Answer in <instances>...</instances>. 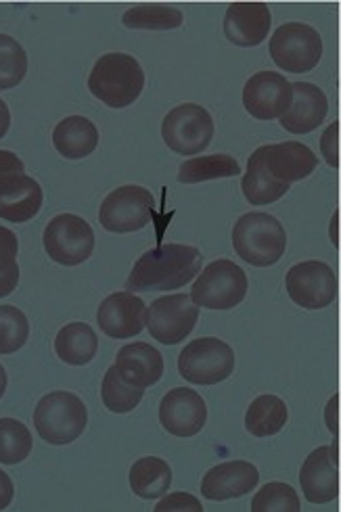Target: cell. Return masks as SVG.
I'll use <instances>...</instances> for the list:
<instances>
[{"instance_id": "6da1fadb", "label": "cell", "mask_w": 341, "mask_h": 512, "mask_svg": "<svg viewBox=\"0 0 341 512\" xmlns=\"http://www.w3.org/2000/svg\"><path fill=\"white\" fill-rule=\"evenodd\" d=\"M201 253L191 245L168 243L143 253L134 264L128 291H172L189 285L201 270Z\"/></svg>"}, {"instance_id": "7a4b0ae2", "label": "cell", "mask_w": 341, "mask_h": 512, "mask_svg": "<svg viewBox=\"0 0 341 512\" xmlns=\"http://www.w3.org/2000/svg\"><path fill=\"white\" fill-rule=\"evenodd\" d=\"M145 72L126 53L103 55L88 76V90L111 109H124L141 97Z\"/></svg>"}, {"instance_id": "3957f363", "label": "cell", "mask_w": 341, "mask_h": 512, "mask_svg": "<svg viewBox=\"0 0 341 512\" xmlns=\"http://www.w3.org/2000/svg\"><path fill=\"white\" fill-rule=\"evenodd\" d=\"M233 245L239 258L256 268L277 264L287 249L283 224L270 214H245L233 228Z\"/></svg>"}, {"instance_id": "277c9868", "label": "cell", "mask_w": 341, "mask_h": 512, "mask_svg": "<svg viewBox=\"0 0 341 512\" xmlns=\"http://www.w3.org/2000/svg\"><path fill=\"white\" fill-rule=\"evenodd\" d=\"M86 423V406L70 391H51L34 410V427L51 446L72 444L84 433Z\"/></svg>"}, {"instance_id": "5b68a950", "label": "cell", "mask_w": 341, "mask_h": 512, "mask_svg": "<svg viewBox=\"0 0 341 512\" xmlns=\"http://www.w3.org/2000/svg\"><path fill=\"white\" fill-rule=\"evenodd\" d=\"M235 370V352L216 337L191 341L178 356L180 377L193 385H218Z\"/></svg>"}, {"instance_id": "8992f818", "label": "cell", "mask_w": 341, "mask_h": 512, "mask_svg": "<svg viewBox=\"0 0 341 512\" xmlns=\"http://www.w3.org/2000/svg\"><path fill=\"white\" fill-rule=\"evenodd\" d=\"M270 57L289 74H306L323 57V38L306 23H283L270 38Z\"/></svg>"}, {"instance_id": "52a82bcc", "label": "cell", "mask_w": 341, "mask_h": 512, "mask_svg": "<svg viewBox=\"0 0 341 512\" xmlns=\"http://www.w3.org/2000/svg\"><path fill=\"white\" fill-rule=\"evenodd\" d=\"M247 293V276L231 260L212 262L199 274L191 299L195 306L208 310H231L239 306Z\"/></svg>"}, {"instance_id": "ba28073f", "label": "cell", "mask_w": 341, "mask_h": 512, "mask_svg": "<svg viewBox=\"0 0 341 512\" xmlns=\"http://www.w3.org/2000/svg\"><path fill=\"white\" fill-rule=\"evenodd\" d=\"M164 143L178 155L206 151L214 138V120L206 107L185 103L174 107L162 124Z\"/></svg>"}, {"instance_id": "9c48e42d", "label": "cell", "mask_w": 341, "mask_h": 512, "mask_svg": "<svg viewBox=\"0 0 341 512\" xmlns=\"http://www.w3.org/2000/svg\"><path fill=\"white\" fill-rule=\"evenodd\" d=\"M42 243L53 262L61 266H78L93 255L95 232L84 218L61 214L44 228Z\"/></svg>"}, {"instance_id": "30bf717a", "label": "cell", "mask_w": 341, "mask_h": 512, "mask_svg": "<svg viewBox=\"0 0 341 512\" xmlns=\"http://www.w3.org/2000/svg\"><path fill=\"white\" fill-rule=\"evenodd\" d=\"M197 318L199 306H195L191 295H168L155 299L147 308V329L155 341L176 345L193 333Z\"/></svg>"}, {"instance_id": "8fae6325", "label": "cell", "mask_w": 341, "mask_h": 512, "mask_svg": "<svg viewBox=\"0 0 341 512\" xmlns=\"http://www.w3.org/2000/svg\"><path fill=\"white\" fill-rule=\"evenodd\" d=\"M153 218V195L143 186H120L101 203L99 220L109 232H134L145 228Z\"/></svg>"}, {"instance_id": "7c38bea8", "label": "cell", "mask_w": 341, "mask_h": 512, "mask_svg": "<svg viewBox=\"0 0 341 512\" xmlns=\"http://www.w3.org/2000/svg\"><path fill=\"white\" fill-rule=\"evenodd\" d=\"M285 285L289 297L306 310L327 308L337 297V276L325 262L295 264L285 276Z\"/></svg>"}, {"instance_id": "4fadbf2b", "label": "cell", "mask_w": 341, "mask_h": 512, "mask_svg": "<svg viewBox=\"0 0 341 512\" xmlns=\"http://www.w3.org/2000/svg\"><path fill=\"white\" fill-rule=\"evenodd\" d=\"M291 82L277 72H258L243 88V107L256 120L283 118L291 105Z\"/></svg>"}, {"instance_id": "5bb4252c", "label": "cell", "mask_w": 341, "mask_h": 512, "mask_svg": "<svg viewBox=\"0 0 341 512\" xmlns=\"http://www.w3.org/2000/svg\"><path fill=\"white\" fill-rule=\"evenodd\" d=\"M159 421L170 435L193 437L206 427L208 406L197 391L176 387L168 391L159 404Z\"/></svg>"}, {"instance_id": "9a60e30c", "label": "cell", "mask_w": 341, "mask_h": 512, "mask_svg": "<svg viewBox=\"0 0 341 512\" xmlns=\"http://www.w3.org/2000/svg\"><path fill=\"white\" fill-rule=\"evenodd\" d=\"M97 322L107 337L130 339L145 329L147 306L141 297L128 291L113 293L101 304L97 312Z\"/></svg>"}, {"instance_id": "2e32d148", "label": "cell", "mask_w": 341, "mask_h": 512, "mask_svg": "<svg viewBox=\"0 0 341 512\" xmlns=\"http://www.w3.org/2000/svg\"><path fill=\"white\" fill-rule=\"evenodd\" d=\"M302 492L312 504H327L339 494L337 446H323L310 452L300 471Z\"/></svg>"}, {"instance_id": "e0dca14e", "label": "cell", "mask_w": 341, "mask_h": 512, "mask_svg": "<svg viewBox=\"0 0 341 512\" xmlns=\"http://www.w3.org/2000/svg\"><path fill=\"white\" fill-rule=\"evenodd\" d=\"M291 105L285 111L281 126L291 134H308L321 126L327 118L329 101L325 92L310 82L291 84Z\"/></svg>"}, {"instance_id": "ac0fdd59", "label": "cell", "mask_w": 341, "mask_h": 512, "mask_svg": "<svg viewBox=\"0 0 341 512\" xmlns=\"http://www.w3.org/2000/svg\"><path fill=\"white\" fill-rule=\"evenodd\" d=\"M260 481V473L252 462L233 460L210 469L201 481V494L208 500H231L241 498L254 490Z\"/></svg>"}, {"instance_id": "d6986e66", "label": "cell", "mask_w": 341, "mask_h": 512, "mask_svg": "<svg viewBox=\"0 0 341 512\" xmlns=\"http://www.w3.org/2000/svg\"><path fill=\"white\" fill-rule=\"evenodd\" d=\"M260 157L266 172L275 178L277 182H298L302 178H308L316 166L318 159L310 147L302 143H279V145H266L260 147Z\"/></svg>"}, {"instance_id": "ffe728a7", "label": "cell", "mask_w": 341, "mask_h": 512, "mask_svg": "<svg viewBox=\"0 0 341 512\" xmlns=\"http://www.w3.org/2000/svg\"><path fill=\"white\" fill-rule=\"evenodd\" d=\"M270 9L264 3H233L224 15V34L237 46H258L270 30Z\"/></svg>"}, {"instance_id": "44dd1931", "label": "cell", "mask_w": 341, "mask_h": 512, "mask_svg": "<svg viewBox=\"0 0 341 512\" xmlns=\"http://www.w3.org/2000/svg\"><path fill=\"white\" fill-rule=\"evenodd\" d=\"M118 375L132 387L147 389L164 375V358L149 343L136 341L124 345L116 358Z\"/></svg>"}, {"instance_id": "7402d4cb", "label": "cell", "mask_w": 341, "mask_h": 512, "mask_svg": "<svg viewBox=\"0 0 341 512\" xmlns=\"http://www.w3.org/2000/svg\"><path fill=\"white\" fill-rule=\"evenodd\" d=\"M44 195L40 184L26 176L17 174L0 182V218L21 224L32 220L42 207Z\"/></svg>"}, {"instance_id": "603a6c76", "label": "cell", "mask_w": 341, "mask_h": 512, "mask_svg": "<svg viewBox=\"0 0 341 512\" xmlns=\"http://www.w3.org/2000/svg\"><path fill=\"white\" fill-rule=\"evenodd\" d=\"M53 143L63 157L82 159L97 149L99 130L82 115H72V118H65L57 124L53 132Z\"/></svg>"}, {"instance_id": "cb8c5ba5", "label": "cell", "mask_w": 341, "mask_h": 512, "mask_svg": "<svg viewBox=\"0 0 341 512\" xmlns=\"http://www.w3.org/2000/svg\"><path fill=\"white\" fill-rule=\"evenodd\" d=\"M57 356L70 366H84L99 352L97 333L84 322H72L63 327L55 339Z\"/></svg>"}, {"instance_id": "d4e9b609", "label": "cell", "mask_w": 341, "mask_h": 512, "mask_svg": "<svg viewBox=\"0 0 341 512\" xmlns=\"http://www.w3.org/2000/svg\"><path fill=\"white\" fill-rule=\"evenodd\" d=\"M172 485V469L162 458L147 456L134 462L130 469V487L132 492L143 500L162 498Z\"/></svg>"}, {"instance_id": "484cf974", "label": "cell", "mask_w": 341, "mask_h": 512, "mask_svg": "<svg viewBox=\"0 0 341 512\" xmlns=\"http://www.w3.org/2000/svg\"><path fill=\"white\" fill-rule=\"evenodd\" d=\"M243 195L245 199L252 203V205H268V203H275L279 201L287 191L291 184L285 182H277L272 178L264 164H262V157L260 151L256 149L252 153V157L247 159V172L243 176Z\"/></svg>"}, {"instance_id": "4316f807", "label": "cell", "mask_w": 341, "mask_h": 512, "mask_svg": "<svg viewBox=\"0 0 341 512\" xmlns=\"http://www.w3.org/2000/svg\"><path fill=\"white\" fill-rule=\"evenodd\" d=\"M287 406L277 395H260L247 408L245 429L254 437L277 435L287 423Z\"/></svg>"}, {"instance_id": "83f0119b", "label": "cell", "mask_w": 341, "mask_h": 512, "mask_svg": "<svg viewBox=\"0 0 341 512\" xmlns=\"http://www.w3.org/2000/svg\"><path fill=\"white\" fill-rule=\"evenodd\" d=\"M241 166L237 159L231 155H203L185 161L178 170V182L183 184H197L206 180H218V178H231L239 176Z\"/></svg>"}, {"instance_id": "f1b7e54d", "label": "cell", "mask_w": 341, "mask_h": 512, "mask_svg": "<svg viewBox=\"0 0 341 512\" xmlns=\"http://www.w3.org/2000/svg\"><path fill=\"white\" fill-rule=\"evenodd\" d=\"M122 21L132 30H174L183 26V13L170 5H136Z\"/></svg>"}, {"instance_id": "f546056e", "label": "cell", "mask_w": 341, "mask_h": 512, "mask_svg": "<svg viewBox=\"0 0 341 512\" xmlns=\"http://www.w3.org/2000/svg\"><path fill=\"white\" fill-rule=\"evenodd\" d=\"M145 389L128 385L120 375L116 366H111L105 372V379L101 385V398L107 410L116 414H126L141 404Z\"/></svg>"}, {"instance_id": "4dcf8cb0", "label": "cell", "mask_w": 341, "mask_h": 512, "mask_svg": "<svg viewBox=\"0 0 341 512\" xmlns=\"http://www.w3.org/2000/svg\"><path fill=\"white\" fill-rule=\"evenodd\" d=\"M32 452L30 429L15 418H0V462H24Z\"/></svg>"}, {"instance_id": "1f68e13d", "label": "cell", "mask_w": 341, "mask_h": 512, "mask_svg": "<svg viewBox=\"0 0 341 512\" xmlns=\"http://www.w3.org/2000/svg\"><path fill=\"white\" fill-rule=\"evenodd\" d=\"M28 74V55L15 38L0 34V90L21 84Z\"/></svg>"}, {"instance_id": "d6a6232c", "label": "cell", "mask_w": 341, "mask_h": 512, "mask_svg": "<svg viewBox=\"0 0 341 512\" xmlns=\"http://www.w3.org/2000/svg\"><path fill=\"white\" fill-rule=\"evenodd\" d=\"M30 337V322L15 306H0V354H15Z\"/></svg>"}, {"instance_id": "836d02e7", "label": "cell", "mask_w": 341, "mask_h": 512, "mask_svg": "<svg viewBox=\"0 0 341 512\" xmlns=\"http://www.w3.org/2000/svg\"><path fill=\"white\" fill-rule=\"evenodd\" d=\"M302 504L298 492L287 483H268L254 496L252 510L254 512H300Z\"/></svg>"}, {"instance_id": "e575fe53", "label": "cell", "mask_w": 341, "mask_h": 512, "mask_svg": "<svg viewBox=\"0 0 341 512\" xmlns=\"http://www.w3.org/2000/svg\"><path fill=\"white\" fill-rule=\"evenodd\" d=\"M155 510L157 512H170V510H178V512H187V510H193V512H201L203 510V506H201V502L195 498V496H191V494H185V492H176V494H170V496H166L162 502H159L157 506H155Z\"/></svg>"}, {"instance_id": "d590c367", "label": "cell", "mask_w": 341, "mask_h": 512, "mask_svg": "<svg viewBox=\"0 0 341 512\" xmlns=\"http://www.w3.org/2000/svg\"><path fill=\"white\" fill-rule=\"evenodd\" d=\"M17 253H19V243H17L15 232L0 226V270L15 266Z\"/></svg>"}, {"instance_id": "8d00e7d4", "label": "cell", "mask_w": 341, "mask_h": 512, "mask_svg": "<svg viewBox=\"0 0 341 512\" xmlns=\"http://www.w3.org/2000/svg\"><path fill=\"white\" fill-rule=\"evenodd\" d=\"M24 170H26L24 161H21L15 153L0 151V182H5L7 178L17 174H24Z\"/></svg>"}, {"instance_id": "74e56055", "label": "cell", "mask_w": 341, "mask_h": 512, "mask_svg": "<svg viewBox=\"0 0 341 512\" xmlns=\"http://www.w3.org/2000/svg\"><path fill=\"white\" fill-rule=\"evenodd\" d=\"M337 130H339V126L335 122L327 128L325 138H323V155L331 168H337V164H339L337 161Z\"/></svg>"}, {"instance_id": "f35d334b", "label": "cell", "mask_w": 341, "mask_h": 512, "mask_svg": "<svg viewBox=\"0 0 341 512\" xmlns=\"http://www.w3.org/2000/svg\"><path fill=\"white\" fill-rule=\"evenodd\" d=\"M19 283V266H11L7 270H0V297H7L17 289Z\"/></svg>"}, {"instance_id": "ab89813d", "label": "cell", "mask_w": 341, "mask_h": 512, "mask_svg": "<svg viewBox=\"0 0 341 512\" xmlns=\"http://www.w3.org/2000/svg\"><path fill=\"white\" fill-rule=\"evenodd\" d=\"M13 481H11V477L5 473V471H0V510H5L9 504H11V500H13Z\"/></svg>"}, {"instance_id": "60d3db41", "label": "cell", "mask_w": 341, "mask_h": 512, "mask_svg": "<svg viewBox=\"0 0 341 512\" xmlns=\"http://www.w3.org/2000/svg\"><path fill=\"white\" fill-rule=\"evenodd\" d=\"M9 126H11V113H9L7 103L0 99V138L9 132Z\"/></svg>"}, {"instance_id": "b9f144b4", "label": "cell", "mask_w": 341, "mask_h": 512, "mask_svg": "<svg viewBox=\"0 0 341 512\" xmlns=\"http://www.w3.org/2000/svg\"><path fill=\"white\" fill-rule=\"evenodd\" d=\"M7 391V372L3 368V364H0V398H3Z\"/></svg>"}]
</instances>
